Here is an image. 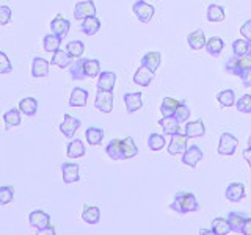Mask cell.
<instances>
[{"label":"cell","instance_id":"24","mask_svg":"<svg viewBox=\"0 0 251 235\" xmlns=\"http://www.w3.org/2000/svg\"><path fill=\"white\" fill-rule=\"evenodd\" d=\"M82 219L86 224H98L100 219V210L98 206H90L86 204L82 210Z\"/></svg>","mask_w":251,"mask_h":235},{"label":"cell","instance_id":"19","mask_svg":"<svg viewBox=\"0 0 251 235\" xmlns=\"http://www.w3.org/2000/svg\"><path fill=\"white\" fill-rule=\"evenodd\" d=\"M105 152L112 160H124V144L123 140H112L105 146Z\"/></svg>","mask_w":251,"mask_h":235},{"label":"cell","instance_id":"39","mask_svg":"<svg viewBox=\"0 0 251 235\" xmlns=\"http://www.w3.org/2000/svg\"><path fill=\"white\" fill-rule=\"evenodd\" d=\"M225 19V10L220 5H210L207 8V21L209 22H222Z\"/></svg>","mask_w":251,"mask_h":235},{"label":"cell","instance_id":"22","mask_svg":"<svg viewBox=\"0 0 251 235\" xmlns=\"http://www.w3.org/2000/svg\"><path fill=\"white\" fill-rule=\"evenodd\" d=\"M245 221H247V215L239 213V212H231V213L227 215V223H229L232 232L243 234V226H245Z\"/></svg>","mask_w":251,"mask_h":235},{"label":"cell","instance_id":"50","mask_svg":"<svg viewBox=\"0 0 251 235\" xmlns=\"http://www.w3.org/2000/svg\"><path fill=\"white\" fill-rule=\"evenodd\" d=\"M240 80L245 88H251V68H248L245 72L240 75Z\"/></svg>","mask_w":251,"mask_h":235},{"label":"cell","instance_id":"47","mask_svg":"<svg viewBox=\"0 0 251 235\" xmlns=\"http://www.w3.org/2000/svg\"><path fill=\"white\" fill-rule=\"evenodd\" d=\"M11 70H13V65H11L10 58H8V55L3 50H0V75L10 74Z\"/></svg>","mask_w":251,"mask_h":235},{"label":"cell","instance_id":"34","mask_svg":"<svg viewBox=\"0 0 251 235\" xmlns=\"http://www.w3.org/2000/svg\"><path fill=\"white\" fill-rule=\"evenodd\" d=\"M60 46H61V38L57 36L55 33L46 35L44 39H43V47H44L46 52H52L53 53L55 50L60 49Z\"/></svg>","mask_w":251,"mask_h":235},{"label":"cell","instance_id":"21","mask_svg":"<svg viewBox=\"0 0 251 235\" xmlns=\"http://www.w3.org/2000/svg\"><path fill=\"white\" fill-rule=\"evenodd\" d=\"M160 127L163 129V132L167 133V135H176V133H182V130H180L179 127V121L176 119L175 116H167V118H162V119L159 121Z\"/></svg>","mask_w":251,"mask_h":235},{"label":"cell","instance_id":"8","mask_svg":"<svg viewBox=\"0 0 251 235\" xmlns=\"http://www.w3.org/2000/svg\"><path fill=\"white\" fill-rule=\"evenodd\" d=\"M187 137L185 133H176V135H171V141L168 144V152L170 155H182L185 152V149L188 147L187 146Z\"/></svg>","mask_w":251,"mask_h":235},{"label":"cell","instance_id":"56","mask_svg":"<svg viewBox=\"0 0 251 235\" xmlns=\"http://www.w3.org/2000/svg\"><path fill=\"white\" fill-rule=\"evenodd\" d=\"M248 147H251V135H250V138H248Z\"/></svg>","mask_w":251,"mask_h":235},{"label":"cell","instance_id":"14","mask_svg":"<svg viewBox=\"0 0 251 235\" xmlns=\"http://www.w3.org/2000/svg\"><path fill=\"white\" fill-rule=\"evenodd\" d=\"M28 223L35 229H43V227L50 224V216L43 210H35L28 215Z\"/></svg>","mask_w":251,"mask_h":235},{"label":"cell","instance_id":"43","mask_svg":"<svg viewBox=\"0 0 251 235\" xmlns=\"http://www.w3.org/2000/svg\"><path fill=\"white\" fill-rule=\"evenodd\" d=\"M14 199V188L10 185L0 187V206H6V204L13 202Z\"/></svg>","mask_w":251,"mask_h":235},{"label":"cell","instance_id":"51","mask_svg":"<svg viewBox=\"0 0 251 235\" xmlns=\"http://www.w3.org/2000/svg\"><path fill=\"white\" fill-rule=\"evenodd\" d=\"M38 235H43V234H49V235H55V229H53V226H46V227H43V229H38V232H36Z\"/></svg>","mask_w":251,"mask_h":235},{"label":"cell","instance_id":"27","mask_svg":"<svg viewBox=\"0 0 251 235\" xmlns=\"http://www.w3.org/2000/svg\"><path fill=\"white\" fill-rule=\"evenodd\" d=\"M21 110L19 108H11L8 110V112L3 115V121H5V130H10L13 127H18V125H21Z\"/></svg>","mask_w":251,"mask_h":235},{"label":"cell","instance_id":"55","mask_svg":"<svg viewBox=\"0 0 251 235\" xmlns=\"http://www.w3.org/2000/svg\"><path fill=\"white\" fill-rule=\"evenodd\" d=\"M200 234H201V235H204V234H214V231H206V229H202Z\"/></svg>","mask_w":251,"mask_h":235},{"label":"cell","instance_id":"31","mask_svg":"<svg viewBox=\"0 0 251 235\" xmlns=\"http://www.w3.org/2000/svg\"><path fill=\"white\" fill-rule=\"evenodd\" d=\"M19 110L25 116H35L38 112V100L33 97H25L19 102Z\"/></svg>","mask_w":251,"mask_h":235},{"label":"cell","instance_id":"41","mask_svg":"<svg viewBox=\"0 0 251 235\" xmlns=\"http://www.w3.org/2000/svg\"><path fill=\"white\" fill-rule=\"evenodd\" d=\"M85 74L86 77L94 78L100 74V63L99 60H85Z\"/></svg>","mask_w":251,"mask_h":235},{"label":"cell","instance_id":"33","mask_svg":"<svg viewBox=\"0 0 251 235\" xmlns=\"http://www.w3.org/2000/svg\"><path fill=\"white\" fill-rule=\"evenodd\" d=\"M66 154L69 159H80V157L85 155V146L80 140H73L71 143L68 144V149H66Z\"/></svg>","mask_w":251,"mask_h":235},{"label":"cell","instance_id":"3","mask_svg":"<svg viewBox=\"0 0 251 235\" xmlns=\"http://www.w3.org/2000/svg\"><path fill=\"white\" fill-rule=\"evenodd\" d=\"M133 13H135L140 22L148 24L154 18L155 8L154 5H149L148 2H145V0H137V2L133 3Z\"/></svg>","mask_w":251,"mask_h":235},{"label":"cell","instance_id":"2","mask_svg":"<svg viewBox=\"0 0 251 235\" xmlns=\"http://www.w3.org/2000/svg\"><path fill=\"white\" fill-rule=\"evenodd\" d=\"M248 68H251V58L248 57V55H243V57L234 55V57H231L225 63L226 72L231 74V75H237V77H240Z\"/></svg>","mask_w":251,"mask_h":235},{"label":"cell","instance_id":"52","mask_svg":"<svg viewBox=\"0 0 251 235\" xmlns=\"http://www.w3.org/2000/svg\"><path fill=\"white\" fill-rule=\"evenodd\" d=\"M243 234H245V235H251V218L250 216H247L245 226H243Z\"/></svg>","mask_w":251,"mask_h":235},{"label":"cell","instance_id":"53","mask_svg":"<svg viewBox=\"0 0 251 235\" xmlns=\"http://www.w3.org/2000/svg\"><path fill=\"white\" fill-rule=\"evenodd\" d=\"M243 159L247 160L248 163V166L251 168V147H247L245 151H243Z\"/></svg>","mask_w":251,"mask_h":235},{"label":"cell","instance_id":"13","mask_svg":"<svg viewBox=\"0 0 251 235\" xmlns=\"http://www.w3.org/2000/svg\"><path fill=\"white\" fill-rule=\"evenodd\" d=\"M124 104L126 110L129 113H135L143 107V97H141V93H126L124 94Z\"/></svg>","mask_w":251,"mask_h":235},{"label":"cell","instance_id":"6","mask_svg":"<svg viewBox=\"0 0 251 235\" xmlns=\"http://www.w3.org/2000/svg\"><path fill=\"white\" fill-rule=\"evenodd\" d=\"M96 16V5L93 0H85V2H78L74 8V18L77 21H83L86 18Z\"/></svg>","mask_w":251,"mask_h":235},{"label":"cell","instance_id":"28","mask_svg":"<svg viewBox=\"0 0 251 235\" xmlns=\"http://www.w3.org/2000/svg\"><path fill=\"white\" fill-rule=\"evenodd\" d=\"M88 102V91L85 88H74L69 97L71 107H85Z\"/></svg>","mask_w":251,"mask_h":235},{"label":"cell","instance_id":"10","mask_svg":"<svg viewBox=\"0 0 251 235\" xmlns=\"http://www.w3.org/2000/svg\"><path fill=\"white\" fill-rule=\"evenodd\" d=\"M116 83V74L112 72V70H104L98 75V90L102 91H113Z\"/></svg>","mask_w":251,"mask_h":235},{"label":"cell","instance_id":"12","mask_svg":"<svg viewBox=\"0 0 251 235\" xmlns=\"http://www.w3.org/2000/svg\"><path fill=\"white\" fill-rule=\"evenodd\" d=\"M185 137L187 138H201L206 135V125H204L202 119H196L192 122H187L185 125Z\"/></svg>","mask_w":251,"mask_h":235},{"label":"cell","instance_id":"16","mask_svg":"<svg viewBox=\"0 0 251 235\" xmlns=\"http://www.w3.org/2000/svg\"><path fill=\"white\" fill-rule=\"evenodd\" d=\"M245 185L240 182H234L226 188V199L231 202H240L245 198Z\"/></svg>","mask_w":251,"mask_h":235},{"label":"cell","instance_id":"30","mask_svg":"<svg viewBox=\"0 0 251 235\" xmlns=\"http://www.w3.org/2000/svg\"><path fill=\"white\" fill-rule=\"evenodd\" d=\"M223 47H225V43L220 36H212L206 43V50L212 57H218V55L223 52Z\"/></svg>","mask_w":251,"mask_h":235},{"label":"cell","instance_id":"48","mask_svg":"<svg viewBox=\"0 0 251 235\" xmlns=\"http://www.w3.org/2000/svg\"><path fill=\"white\" fill-rule=\"evenodd\" d=\"M11 8L6 5H0V25H6L11 21Z\"/></svg>","mask_w":251,"mask_h":235},{"label":"cell","instance_id":"35","mask_svg":"<svg viewBox=\"0 0 251 235\" xmlns=\"http://www.w3.org/2000/svg\"><path fill=\"white\" fill-rule=\"evenodd\" d=\"M179 107V102L176 99H173V97H165L162 100V105H160V112L162 115L167 118V116H175L176 113V110Z\"/></svg>","mask_w":251,"mask_h":235},{"label":"cell","instance_id":"7","mask_svg":"<svg viewBox=\"0 0 251 235\" xmlns=\"http://www.w3.org/2000/svg\"><path fill=\"white\" fill-rule=\"evenodd\" d=\"M82 121L78 118H74L71 115H65V119L60 124V132L65 135L66 138H73L75 135V132L80 127Z\"/></svg>","mask_w":251,"mask_h":235},{"label":"cell","instance_id":"11","mask_svg":"<svg viewBox=\"0 0 251 235\" xmlns=\"http://www.w3.org/2000/svg\"><path fill=\"white\" fill-rule=\"evenodd\" d=\"M69 28H71V22L68 19H65L63 16H57V18H53V21L50 22V30L52 33H55L57 36H60L61 39L65 38L68 33H69Z\"/></svg>","mask_w":251,"mask_h":235},{"label":"cell","instance_id":"15","mask_svg":"<svg viewBox=\"0 0 251 235\" xmlns=\"http://www.w3.org/2000/svg\"><path fill=\"white\" fill-rule=\"evenodd\" d=\"M49 66H50V63L47 60L41 57H35L33 61H31V75L36 78L47 77L49 75Z\"/></svg>","mask_w":251,"mask_h":235},{"label":"cell","instance_id":"18","mask_svg":"<svg viewBox=\"0 0 251 235\" xmlns=\"http://www.w3.org/2000/svg\"><path fill=\"white\" fill-rule=\"evenodd\" d=\"M187 43L192 50H201L202 47H206L207 39H206V35H204V30L192 31V33L187 36Z\"/></svg>","mask_w":251,"mask_h":235},{"label":"cell","instance_id":"25","mask_svg":"<svg viewBox=\"0 0 251 235\" xmlns=\"http://www.w3.org/2000/svg\"><path fill=\"white\" fill-rule=\"evenodd\" d=\"M85 60L86 58H77L75 61L71 63L69 66V75L73 80H83L86 78V74H85Z\"/></svg>","mask_w":251,"mask_h":235},{"label":"cell","instance_id":"36","mask_svg":"<svg viewBox=\"0 0 251 235\" xmlns=\"http://www.w3.org/2000/svg\"><path fill=\"white\" fill-rule=\"evenodd\" d=\"M212 231L215 235H226L231 232V226L227 223V218H215L212 221Z\"/></svg>","mask_w":251,"mask_h":235},{"label":"cell","instance_id":"29","mask_svg":"<svg viewBox=\"0 0 251 235\" xmlns=\"http://www.w3.org/2000/svg\"><path fill=\"white\" fill-rule=\"evenodd\" d=\"M141 65L146 66L149 70H152V72H155L157 68L160 66V52H148L141 58Z\"/></svg>","mask_w":251,"mask_h":235},{"label":"cell","instance_id":"45","mask_svg":"<svg viewBox=\"0 0 251 235\" xmlns=\"http://www.w3.org/2000/svg\"><path fill=\"white\" fill-rule=\"evenodd\" d=\"M175 118L179 121V124L185 122L188 118H190V108H188V105L185 104V102H179V107L175 113Z\"/></svg>","mask_w":251,"mask_h":235},{"label":"cell","instance_id":"40","mask_svg":"<svg viewBox=\"0 0 251 235\" xmlns=\"http://www.w3.org/2000/svg\"><path fill=\"white\" fill-rule=\"evenodd\" d=\"M217 100L222 107H232L235 104V93L232 90H223L217 96Z\"/></svg>","mask_w":251,"mask_h":235},{"label":"cell","instance_id":"32","mask_svg":"<svg viewBox=\"0 0 251 235\" xmlns=\"http://www.w3.org/2000/svg\"><path fill=\"white\" fill-rule=\"evenodd\" d=\"M85 138L88 141V144L98 146L102 143V140H104V130L100 127H88L85 130Z\"/></svg>","mask_w":251,"mask_h":235},{"label":"cell","instance_id":"42","mask_svg":"<svg viewBox=\"0 0 251 235\" xmlns=\"http://www.w3.org/2000/svg\"><path fill=\"white\" fill-rule=\"evenodd\" d=\"M66 50L73 58H80L85 52V44L82 41H71L66 44Z\"/></svg>","mask_w":251,"mask_h":235},{"label":"cell","instance_id":"23","mask_svg":"<svg viewBox=\"0 0 251 235\" xmlns=\"http://www.w3.org/2000/svg\"><path fill=\"white\" fill-rule=\"evenodd\" d=\"M71 63H73V57L68 53V50H61V49L55 50L52 55V60H50V65L57 66L60 69L71 66Z\"/></svg>","mask_w":251,"mask_h":235},{"label":"cell","instance_id":"17","mask_svg":"<svg viewBox=\"0 0 251 235\" xmlns=\"http://www.w3.org/2000/svg\"><path fill=\"white\" fill-rule=\"evenodd\" d=\"M154 74L155 72H152V70H149L146 66L141 65L137 69V72L133 74V83L138 85V86H149L151 82L154 80Z\"/></svg>","mask_w":251,"mask_h":235},{"label":"cell","instance_id":"5","mask_svg":"<svg viewBox=\"0 0 251 235\" xmlns=\"http://www.w3.org/2000/svg\"><path fill=\"white\" fill-rule=\"evenodd\" d=\"M94 107L102 113H110L113 110V93L112 91H102L98 90Z\"/></svg>","mask_w":251,"mask_h":235},{"label":"cell","instance_id":"9","mask_svg":"<svg viewBox=\"0 0 251 235\" xmlns=\"http://www.w3.org/2000/svg\"><path fill=\"white\" fill-rule=\"evenodd\" d=\"M202 151L198 147V146H190V147H187L185 149V152L182 154V163L187 164V166H190V168H195L196 164H198L201 160H202Z\"/></svg>","mask_w":251,"mask_h":235},{"label":"cell","instance_id":"54","mask_svg":"<svg viewBox=\"0 0 251 235\" xmlns=\"http://www.w3.org/2000/svg\"><path fill=\"white\" fill-rule=\"evenodd\" d=\"M247 55L251 58V41H248V53Z\"/></svg>","mask_w":251,"mask_h":235},{"label":"cell","instance_id":"44","mask_svg":"<svg viewBox=\"0 0 251 235\" xmlns=\"http://www.w3.org/2000/svg\"><path fill=\"white\" fill-rule=\"evenodd\" d=\"M232 52L234 55H237V57H243V55L248 53V41L245 38L243 39H235L232 43Z\"/></svg>","mask_w":251,"mask_h":235},{"label":"cell","instance_id":"46","mask_svg":"<svg viewBox=\"0 0 251 235\" xmlns=\"http://www.w3.org/2000/svg\"><path fill=\"white\" fill-rule=\"evenodd\" d=\"M240 113H251V96L250 94H243V96L237 100L235 104Z\"/></svg>","mask_w":251,"mask_h":235},{"label":"cell","instance_id":"20","mask_svg":"<svg viewBox=\"0 0 251 235\" xmlns=\"http://www.w3.org/2000/svg\"><path fill=\"white\" fill-rule=\"evenodd\" d=\"M63 172V182L65 184H74L78 182V164L75 163H63L61 164Z\"/></svg>","mask_w":251,"mask_h":235},{"label":"cell","instance_id":"26","mask_svg":"<svg viewBox=\"0 0 251 235\" xmlns=\"http://www.w3.org/2000/svg\"><path fill=\"white\" fill-rule=\"evenodd\" d=\"M80 30L86 36H93L96 35L98 31L100 30V21L96 18V16H91V18H86L82 21L80 24Z\"/></svg>","mask_w":251,"mask_h":235},{"label":"cell","instance_id":"38","mask_svg":"<svg viewBox=\"0 0 251 235\" xmlns=\"http://www.w3.org/2000/svg\"><path fill=\"white\" fill-rule=\"evenodd\" d=\"M123 144H124V160H129L133 159L135 155H138V147L137 144L133 143V138L127 137L123 140Z\"/></svg>","mask_w":251,"mask_h":235},{"label":"cell","instance_id":"1","mask_svg":"<svg viewBox=\"0 0 251 235\" xmlns=\"http://www.w3.org/2000/svg\"><path fill=\"white\" fill-rule=\"evenodd\" d=\"M171 210L177 212V213H192V212L200 210V204L196 201V196L188 191H180L175 194V199L171 202Z\"/></svg>","mask_w":251,"mask_h":235},{"label":"cell","instance_id":"4","mask_svg":"<svg viewBox=\"0 0 251 235\" xmlns=\"http://www.w3.org/2000/svg\"><path fill=\"white\" fill-rule=\"evenodd\" d=\"M239 140L235 138L232 133H222L218 143V154L220 155H234L235 149H237Z\"/></svg>","mask_w":251,"mask_h":235},{"label":"cell","instance_id":"37","mask_svg":"<svg viewBox=\"0 0 251 235\" xmlns=\"http://www.w3.org/2000/svg\"><path fill=\"white\" fill-rule=\"evenodd\" d=\"M167 144V141H165V137L163 135H159V133H151V135L148 137V147L151 149V151H162Z\"/></svg>","mask_w":251,"mask_h":235},{"label":"cell","instance_id":"49","mask_svg":"<svg viewBox=\"0 0 251 235\" xmlns=\"http://www.w3.org/2000/svg\"><path fill=\"white\" fill-rule=\"evenodd\" d=\"M240 33H242L243 38L247 39V41H251V19L247 21V22L240 27Z\"/></svg>","mask_w":251,"mask_h":235}]
</instances>
